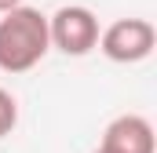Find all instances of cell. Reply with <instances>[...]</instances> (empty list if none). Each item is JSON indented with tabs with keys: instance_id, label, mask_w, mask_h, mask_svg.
<instances>
[{
	"instance_id": "obj_7",
	"label": "cell",
	"mask_w": 157,
	"mask_h": 153,
	"mask_svg": "<svg viewBox=\"0 0 157 153\" xmlns=\"http://www.w3.org/2000/svg\"><path fill=\"white\" fill-rule=\"evenodd\" d=\"M91 153H102V150H91Z\"/></svg>"
},
{
	"instance_id": "obj_5",
	"label": "cell",
	"mask_w": 157,
	"mask_h": 153,
	"mask_svg": "<svg viewBox=\"0 0 157 153\" xmlns=\"http://www.w3.org/2000/svg\"><path fill=\"white\" fill-rule=\"evenodd\" d=\"M15 124H18V102H15V95H11V91H4V88H0V139H4V135H11V131H15Z\"/></svg>"
},
{
	"instance_id": "obj_3",
	"label": "cell",
	"mask_w": 157,
	"mask_h": 153,
	"mask_svg": "<svg viewBox=\"0 0 157 153\" xmlns=\"http://www.w3.org/2000/svg\"><path fill=\"white\" fill-rule=\"evenodd\" d=\"M48 37L51 47H59L70 58H84L99 44V18L84 4H66L55 15H48Z\"/></svg>"
},
{
	"instance_id": "obj_4",
	"label": "cell",
	"mask_w": 157,
	"mask_h": 153,
	"mask_svg": "<svg viewBox=\"0 0 157 153\" xmlns=\"http://www.w3.org/2000/svg\"><path fill=\"white\" fill-rule=\"evenodd\" d=\"M99 150L102 153H154L157 150L154 124L143 113H121L106 124Z\"/></svg>"
},
{
	"instance_id": "obj_6",
	"label": "cell",
	"mask_w": 157,
	"mask_h": 153,
	"mask_svg": "<svg viewBox=\"0 0 157 153\" xmlns=\"http://www.w3.org/2000/svg\"><path fill=\"white\" fill-rule=\"evenodd\" d=\"M18 4H22V0H0V15H4V11H11V7H18Z\"/></svg>"
},
{
	"instance_id": "obj_2",
	"label": "cell",
	"mask_w": 157,
	"mask_h": 153,
	"mask_svg": "<svg viewBox=\"0 0 157 153\" xmlns=\"http://www.w3.org/2000/svg\"><path fill=\"white\" fill-rule=\"evenodd\" d=\"M110 62L121 66H132V62H143L150 58L157 47V29L150 18H117L110 22L106 29H99V44H95Z\"/></svg>"
},
{
	"instance_id": "obj_1",
	"label": "cell",
	"mask_w": 157,
	"mask_h": 153,
	"mask_svg": "<svg viewBox=\"0 0 157 153\" xmlns=\"http://www.w3.org/2000/svg\"><path fill=\"white\" fill-rule=\"evenodd\" d=\"M48 51H51L48 15H40L29 4L4 11L0 18V69L4 73H29L33 66H40Z\"/></svg>"
}]
</instances>
